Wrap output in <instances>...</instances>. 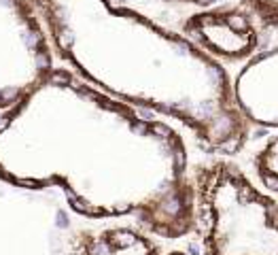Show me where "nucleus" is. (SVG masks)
<instances>
[{"instance_id":"obj_1","label":"nucleus","mask_w":278,"mask_h":255,"mask_svg":"<svg viewBox=\"0 0 278 255\" xmlns=\"http://www.w3.org/2000/svg\"><path fill=\"white\" fill-rule=\"evenodd\" d=\"M0 179L60 187L87 217L134 213L163 236L187 228L179 153L166 130L62 68L3 111Z\"/></svg>"},{"instance_id":"obj_3","label":"nucleus","mask_w":278,"mask_h":255,"mask_svg":"<svg viewBox=\"0 0 278 255\" xmlns=\"http://www.w3.org/2000/svg\"><path fill=\"white\" fill-rule=\"evenodd\" d=\"M79 255H153V244L130 230H106L81 240Z\"/></svg>"},{"instance_id":"obj_2","label":"nucleus","mask_w":278,"mask_h":255,"mask_svg":"<svg viewBox=\"0 0 278 255\" xmlns=\"http://www.w3.org/2000/svg\"><path fill=\"white\" fill-rule=\"evenodd\" d=\"M53 73V47L32 0H0V111Z\"/></svg>"}]
</instances>
